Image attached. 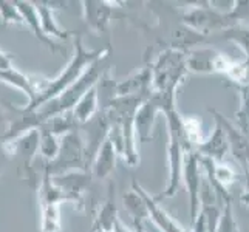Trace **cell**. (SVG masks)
<instances>
[{
    "mask_svg": "<svg viewBox=\"0 0 249 232\" xmlns=\"http://www.w3.org/2000/svg\"><path fill=\"white\" fill-rule=\"evenodd\" d=\"M73 47H74V51L68 64L62 68V71L57 76L51 77V79L48 77L45 89L42 90V93L36 98V101L28 104L31 108H39L44 104H47L48 101L57 98L62 91H65L70 85H73L78 81L91 64L99 61L101 57L110 54V45L101 50H87L84 45L81 34H73Z\"/></svg>",
    "mask_w": 249,
    "mask_h": 232,
    "instance_id": "obj_1",
    "label": "cell"
},
{
    "mask_svg": "<svg viewBox=\"0 0 249 232\" xmlns=\"http://www.w3.org/2000/svg\"><path fill=\"white\" fill-rule=\"evenodd\" d=\"M166 125H167V166H169V177L167 184L164 191L153 195L157 201L167 200L175 196L179 186L183 183V169H184V160L189 152H192V145L189 144L184 127H183V115L177 108L167 111L164 115Z\"/></svg>",
    "mask_w": 249,
    "mask_h": 232,
    "instance_id": "obj_2",
    "label": "cell"
},
{
    "mask_svg": "<svg viewBox=\"0 0 249 232\" xmlns=\"http://www.w3.org/2000/svg\"><path fill=\"white\" fill-rule=\"evenodd\" d=\"M149 64L152 68V91L177 98V90L189 74L187 54L179 50L164 48Z\"/></svg>",
    "mask_w": 249,
    "mask_h": 232,
    "instance_id": "obj_3",
    "label": "cell"
},
{
    "mask_svg": "<svg viewBox=\"0 0 249 232\" xmlns=\"http://www.w3.org/2000/svg\"><path fill=\"white\" fill-rule=\"evenodd\" d=\"M108 56L101 57L99 61L91 64L87 68V70H85V73L79 77V79L76 81L73 85H70V87H68L65 91H62L57 98L51 99V101L47 102V104H44L42 107L36 108L40 113L42 119H44V121H48L50 118L73 110L76 107V104L79 102V99L84 96V94L98 85V82L102 77V74H104L106 70H107L106 62H107Z\"/></svg>",
    "mask_w": 249,
    "mask_h": 232,
    "instance_id": "obj_4",
    "label": "cell"
},
{
    "mask_svg": "<svg viewBox=\"0 0 249 232\" xmlns=\"http://www.w3.org/2000/svg\"><path fill=\"white\" fill-rule=\"evenodd\" d=\"M179 20L186 27L198 31L206 37L212 33H221L235 25L229 19L228 13L217 10L212 2L187 3V6L179 11Z\"/></svg>",
    "mask_w": 249,
    "mask_h": 232,
    "instance_id": "obj_5",
    "label": "cell"
},
{
    "mask_svg": "<svg viewBox=\"0 0 249 232\" xmlns=\"http://www.w3.org/2000/svg\"><path fill=\"white\" fill-rule=\"evenodd\" d=\"M0 110L5 121V133L0 136V141H14L33 130H37L44 125V119L36 108L27 106H16L10 101L0 99Z\"/></svg>",
    "mask_w": 249,
    "mask_h": 232,
    "instance_id": "obj_6",
    "label": "cell"
},
{
    "mask_svg": "<svg viewBox=\"0 0 249 232\" xmlns=\"http://www.w3.org/2000/svg\"><path fill=\"white\" fill-rule=\"evenodd\" d=\"M44 170L50 175H61L73 170H89L87 167V152H85V143L81 130L65 135L61 140V150L57 158L44 164Z\"/></svg>",
    "mask_w": 249,
    "mask_h": 232,
    "instance_id": "obj_7",
    "label": "cell"
},
{
    "mask_svg": "<svg viewBox=\"0 0 249 232\" xmlns=\"http://www.w3.org/2000/svg\"><path fill=\"white\" fill-rule=\"evenodd\" d=\"M177 98L152 91L145 99L135 116V130L141 143H149L153 140V125L160 113L166 115L167 111L177 108Z\"/></svg>",
    "mask_w": 249,
    "mask_h": 232,
    "instance_id": "obj_8",
    "label": "cell"
},
{
    "mask_svg": "<svg viewBox=\"0 0 249 232\" xmlns=\"http://www.w3.org/2000/svg\"><path fill=\"white\" fill-rule=\"evenodd\" d=\"M234 59L209 47L194 48L187 53V70L195 74H225L232 67Z\"/></svg>",
    "mask_w": 249,
    "mask_h": 232,
    "instance_id": "obj_9",
    "label": "cell"
},
{
    "mask_svg": "<svg viewBox=\"0 0 249 232\" xmlns=\"http://www.w3.org/2000/svg\"><path fill=\"white\" fill-rule=\"evenodd\" d=\"M82 5V19L87 28L98 36L108 33L110 23L115 17L123 16L119 13L116 2H107V0H84ZM124 17V16H123Z\"/></svg>",
    "mask_w": 249,
    "mask_h": 232,
    "instance_id": "obj_10",
    "label": "cell"
},
{
    "mask_svg": "<svg viewBox=\"0 0 249 232\" xmlns=\"http://www.w3.org/2000/svg\"><path fill=\"white\" fill-rule=\"evenodd\" d=\"M203 175H201V164L198 160V155L195 150L189 152L184 160V169H183V183L187 191V200H189V217L191 223L196 218L200 212V192L203 184Z\"/></svg>",
    "mask_w": 249,
    "mask_h": 232,
    "instance_id": "obj_11",
    "label": "cell"
},
{
    "mask_svg": "<svg viewBox=\"0 0 249 232\" xmlns=\"http://www.w3.org/2000/svg\"><path fill=\"white\" fill-rule=\"evenodd\" d=\"M91 179L93 177L90 170H73L61 175H51V181L70 196L73 204L78 206L84 204V194L89 191Z\"/></svg>",
    "mask_w": 249,
    "mask_h": 232,
    "instance_id": "obj_12",
    "label": "cell"
},
{
    "mask_svg": "<svg viewBox=\"0 0 249 232\" xmlns=\"http://www.w3.org/2000/svg\"><path fill=\"white\" fill-rule=\"evenodd\" d=\"M118 98L127 96H150L152 94V68L150 64L135 70L125 79L118 81L116 84Z\"/></svg>",
    "mask_w": 249,
    "mask_h": 232,
    "instance_id": "obj_13",
    "label": "cell"
},
{
    "mask_svg": "<svg viewBox=\"0 0 249 232\" xmlns=\"http://www.w3.org/2000/svg\"><path fill=\"white\" fill-rule=\"evenodd\" d=\"M132 184L138 189V191L141 192V195L144 196V200H145V203H147V208H149L150 220L153 221V225H155L161 232H191V229H186L179 225V223L160 204V201H157L155 198H153V195H150L147 191H145V189L136 181V179H133Z\"/></svg>",
    "mask_w": 249,
    "mask_h": 232,
    "instance_id": "obj_14",
    "label": "cell"
},
{
    "mask_svg": "<svg viewBox=\"0 0 249 232\" xmlns=\"http://www.w3.org/2000/svg\"><path fill=\"white\" fill-rule=\"evenodd\" d=\"M39 13V19H40V25L42 30L47 34L48 37H56L59 40H67L73 37V33H70L68 30H62L59 27V23L56 22L54 13L57 10H65L67 8V2H34Z\"/></svg>",
    "mask_w": 249,
    "mask_h": 232,
    "instance_id": "obj_15",
    "label": "cell"
},
{
    "mask_svg": "<svg viewBox=\"0 0 249 232\" xmlns=\"http://www.w3.org/2000/svg\"><path fill=\"white\" fill-rule=\"evenodd\" d=\"M16 2H17V6H19V10L25 19V25L33 31V34L39 39L40 44H44L51 53H65V47H62L61 44H57L56 40L48 37L44 33V30H42L36 3L27 2V0H16Z\"/></svg>",
    "mask_w": 249,
    "mask_h": 232,
    "instance_id": "obj_16",
    "label": "cell"
},
{
    "mask_svg": "<svg viewBox=\"0 0 249 232\" xmlns=\"http://www.w3.org/2000/svg\"><path fill=\"white\" fill-rule=\"evenodd\" d=\"M213 121H215V125H213L212 133L208 138H204V141L195 149V152L198 153L200 157L209 158L213 161H223L226 157V153L229 152L228 132L217 119H213Z\"/></svg>",
    "mask_w": 249,
    "mask_h": 232,
    "instance_id": "obj_17",
    "label": "cell"
},
{
    "mask_svg": "<svg viewBox=\"0 0 249 232\" xmlns=\"http://www.w3.org/2000/svg\"><path fill=\"white\" fill-rule=\"evenodd\" d=\"M118 220L119 217H118V204H116V195H115V183L110 179L108 194L106 196L104 203H102L101 208L98 209L96 215H94L93 228L98 229L99 232H113V228Z\"/></svg>",
    "mask_w": 249,
    "mask_h": 232,
    "instance_id": "obj_18",
    "label": "cell"
},
{
    "mask_svg": "<svg viewBox=\"0 0 249 232\" xmlns=\"http://www.w3.org/2000/svg\"><path fill=\"white\" fill-rule=\"evenodd\" d=\"M118 158V152L113 147V144L110 143L107 138L104 144L101 145V149L98 150L96 157H94L91 166H90V174L94 179H106L108 178L115 170Z\"/></svg>",
    "mask_w": 249,
    "mask_h": 232,
    "instance_id": "obj_19",
    "label": "cell"
},
{
    "mask_svg": "<svg viewBox=\"0 0 249 232\" xmlns=\"http://www.w3.org/2000/svg\"><path fill=\"white\" fill-rule=\"evenodd\" d=\"M123 204L125 212L128 214V217L133 220V223H144L145 220H150L147 203H145L144 196L133 184L130 191L124 194Z\"/></svg>",
    "mask_w": 249,
    "mask_h": 232,
    "instance_id": "obj_20",
    "label": "cell"
},
{
    "mask_svg": "<svg viewBox=\"0 0 249 232\" xmlns=\"http://www.w3.org/2000/svg\"><path fill=\"white\" fill-rule=\"evenodd\" d=\"M99 111H101V104H99V94L96 87H93L90 91L85 93L79 99L78 104H76V107L73 108L74 118L78 119V123L81 125L90 123Z\"/></svg>",
    "mask_w": 249,
    "mask_h": 232,
    "instance_id": "obj_21",
    "label": "cell"
},
{
    "mask_svg": "<svg viewBox=\"0 0 249 232\" xmlns=\"http://www.w3.org/2000/svg\"><path fill=\"white\" fill-rule=\"evenodd\" d=\"M61 140L62 138L51 133L44 125L39 128V157L44 160V164H50L57 158L61 150Z\"/></svg>",
    "mask_w": 249,
    "mask_h": 232,
    "instance_id": "obj_22",
    "label": "cell"
},
{
    "mask_svg": "<svg viewBox=\"0 0 249 232\" xmlns=\"http://www.w3.org/2000/svg\"><path fill=\"white\" fill-rule=\"evenodd\" d=\"M44 127L48 128L51 133L59 136V138H64L65 135L79 130L81 124L78 123V119L74 118L73 110H70V111H65V113L50 118L48 121L44 123Z\"/></svg>",
    "mask_w": 249,
    "mask_h": 232,
    "instance_id": "obj_23",
    "label": "cell"
},
{
    "mask_svg": "<svg viewBox=\"0 0 249 232\" xmlns=\"http://www.w3.org/2000/svg\"><path fill=\"white\" fill-rule=\"evenodd\" d=\"M220 39L235 44L240 50L243 51L246 65L249 67V25L248 23H235L228 30L220 33Z\"/></svg>",
    "mask_w": 249,
    "mask_h": 232,
    "instance_id": "obj_24",
    "label": "cell"
},
{
    "mask_svg": "<svg viewBox=\"0 0 249 232\" xmlns=\"http://www.w3.org/2000/svg\"><path fill=\"white\" fill-rule=\"evenodd\" d=\"M40 232H62L61 204H40Z\"/></svg>",
    "mask_w": 249,
    "mask_h": 232,
    "instance_id": "obj_25",
    "label": "cell"
},
{
    "mask_svg": "<svg viewBox=\"0 0 249 232\" xmlns=\"http://www.w3.org/2000/svg\"><path fill=\"white\" fill-rule=\"evenodd\" d=\"M238 91L240 106L235 111V125L243 133L249 135V81L240 85H234Z\"/></svg>",
    "mask_w": 249,
    "mask_h": 232,
    "instance_id": "obj_26",
    "label": "cell"
},
{
    "mask_svg": "<svg viewBox=\"0 0 249 232\" xmlns=\"http://www.w3.org/2000/svg\"><path fill=\"white\" fill-rule=\"evenodd\" d=\"M0 23L8 25H25V19L17 6V2L13 0H0Z\"/></svg>",
    "mask_w": 249,
    "mask_h": 232,
    "instance_id": "obj_27",
    "label": "cell"
},
{
    "mask_svg": "<svg viewBox=\"0 0 249 232\" xmlns=\"http://www.w3.org/2000/svg\"><path fill=\"white\" fill-rule=\"evenodd\" d=\"M201 121L196 116H183V127L189 144L195 150L204 141V136L201 132Z\"/></svg>",
    "mask_w": 249,
    "mask_h": 232,
    "instance_id": "obj_28",
    "label": "cell"
},
{
    "mask_svg": "<svg viewBox=\"0 0 249 232\" xmlns=\"http://www.w3.org/2000/svg\"><path fill=\"white\" fill-rule=\"evenodd\" d=\"M217 232H240L237 220L234 217V208H232V201H228L223 206V212H221V218L218 223Z\"/></svg>",
    "mask_w": 249,
    "mask_h": 232,
    "instance_id": "obj_29",
    "label": "cell"
},
{
    "mask_svg": "<svg viewBox=\"0 0 249 232\" xmlns=\"http://www.w3.org/2000/svg\"><path fill=\"white\" fill-rule=\"evenodd\" d=\"M229 19L234 23H246L249 19V0H235L228 11Z\"/></svg>",
    "mask_w": 249,
    "mask_h": 232,
    "instance_id": "obj_30",
    "label": "cell"
},
{
    "mask_svg": "<svg viewBox=\"0 0 249 232\" xmlns=\"http://www.w3.org/2000/svg\"><path fill=\"white\" fill-rule=\"evenodd\" d=\"M13 67V57L10 53L0 50V70H6V68Z\"/></svg>",
    "mask_w": 249,
    "mask_h": 232,
    "instance_id": "obj_31",
    "label": "cell"
},
{
    "mask_svg": "<svg viewBox=\"0 0 249 232\" xmlns=\"http://www.w3.org/2000/svg\"><path fill=\"white\" fill-rule=\"evenodd\" d=\"M240 201H242L245 206H249V187H246L245 192L240 195Z\"/></svg>",
    "mask_w": 249,
    "mask_h": 232,
    "instance_id": "obj_32",
    "label": "cell"
},
{
    "mask_svg": "<svg viewBox=\"0 0 249 232\" xmlns=\"http://www.w3.org/2000/svg\"><path fill=\"white\" fill-rule=\"evenodd\" d=\"M133 232H147L144 229V223H133Z\"/></svg>",
    "mask_w": 249,
    "mask_h": 232,
    "instance_id": "obj_33",
    "label": "cell"
}]
</instances>
